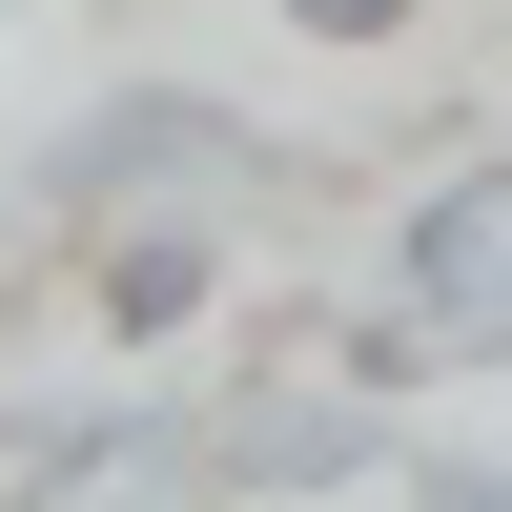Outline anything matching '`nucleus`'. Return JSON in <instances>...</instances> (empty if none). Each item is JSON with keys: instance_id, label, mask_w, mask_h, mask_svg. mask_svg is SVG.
I'll list each match as a JSON object with an SVG mask.
<instances>
[{"instance_id": "obj_6", "label": "nucleus", "mask_w": 512, "mask_h": 512, "mask_svg": "<svg viewBox=\"0 0 512 512\" xmlns=\"http://www.w3.org/2000/svg\"><path fill=\"white\" fill-rule=\"evenodd\" d=\"M287 21H308V41H390L410 0H287Z\"/></svg>"}, {"instance_id": "obj_2", "label": "nucleus", "mask_w": 512, "mask_h": 512, "mask_svg": "<svg viewBox=\"0 0 512 512\" xmlns=\"http://www.w3.org/2000/svg\"><path fill=\"white\" fill-rule=\"evenodd\" d=\"M41 185H62L82 226H164V205H205V226H226V205H267V144H246L226 103H185V82H123Z\"/></svg>"}, {"instance_id": "obj_1", "label": "nucleus", "mask_w": 512, "mask_h": 512, "mask_svg": "<svg viewBox=\"0 0 512 512\" xmlns=\"http://www.w3.org/2000/svg\"><path fill=\"white\" fill-rule=\"evenodd\" d=\"M451 369H512V144L390 205V267L349 308V390H451Z\"/></svg>"}, {"instance_id": "obj_4", "label": "nucleus", "mask_w": 512, "mask_h": 512, "mask_svg": "<svg viewBox=\"0 0 512 512\" xmlns=\"http://www.w3.org/2000/svg\"><path fill=\"white\" fill-rule=\"evenodd\" d=\"M82 287H103V328H123V349H164V328L226 287V226H205V205H164V226H103V267H82Z\"/></svg>"}, {"instance_id": "obj_5", "label": "nucleus", "mask_w": 512, "mask_h": 512, "mask_svg": "<svg viewBox=\"0 0 512 512\" xmlns=\"http://www.w3.org/2000/svg\"><path fill=\"white\" fill-rule=\"evenodd\" d=\"M410 512H512V451H431V472H410Z\"/></svg>"}, {"instance_id": "obj_3", "label": "nucleus", "mask_w": 512, "mask_h": 512, "mask_svg": "<svg viewBox=\"0 0 512 512\" xmlns=\"http://www.w3.org/2000/svg\"><path fill=\"white\" fill-rule=\"evenodd\" d=\"M369 472H390L369 390H246V410H205V472L185 492H369Z\"/></svg>"}]
</instances>
